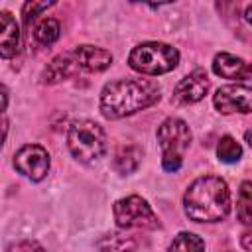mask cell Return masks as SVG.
<instances>
[{"label":"cell","instance_id":"cell-1","mask_svg":"<svg viewBox=\"0 0 252 252\" xmlns=\"http://www.w3.org/2000/svg\"><path fill=\"white\" fill-rule=\"evenodd\" d=\"M159 100V87L150 79H116L100 91V112L108 120H118L150 108Z\"/></svg>","mask_w":252,"mask_h":252},{"label":"cell","instance_id":"cell-2","mask_svg":"<svg viewBox=\"0 0 252 252\" xmlns=\"http://www.w3.org/2000/svg\"><path fill=\"white\" fill-rule=\"evenodd\" d=\"M183 211L195 222H220L230 213V189L219 175L197 177L183 195Z\"/></svg>","mask_w":252,"mask_h":252},{"label":"cell","instance_id":"cell-3","mask_svg":"<svg viewBox=\"0 0 252 252\" xmlns=\"http://www.w3.org/2000/svg\"><path fill=\"white\" fill-rule=\"evenodd\" d=\"M67 148L81 163H94L106 154V134L94 120H75L67 132Z\"/></svg>","mask_w":252,"mask_h":252},{"label":"cell","instance_id":"cell-4","mask_svg":"<svg viewBox=\"0 0 252 252\" xmlns=\"http://www.w3.org/2000/svg\"><path fill=\"white\" fill-rule=\"evenodd\" d=\"M156 138L161 148V167L169 173L179 171L183 163V154L187 152L193 138L187 122L181 118L169 116L158 126Z\"/></svg>","mask_w":252,"mask_h":252},{"label":"cell","instance_id":"cell-5","mask_svg":"<svg viewBox=\"0 0 252 252\" xmlns=\"http://www.w3.org/2000/svg\"><path fill=\"white\" fill-rule=\"evenodd\" d=\"M179 51L163 41H144L128 55V65L142 75H163L177 67Z\"/></svg>","mask_w":252,"mask_h":252},{"label":"cell","instance_id":"cell-6","mask_svg":"<svg viewBox=\"0 0 252 252\" xmlns=\"http://www.w3.org/2000/svg\"><path fill=\"white\" fill-rule=\"evenodd\" d=\"M112 215L118 228H161L159 217L154 213L150 203L140 195H128L114 203Z\"/></svg>","mask_w":252,"mask_h":252},{"label":"cell","instance_id":"cell-7","mask_svg":"<svg viewBox=\"0 0 252 252\" xmlns=\"http://www.w3.org/2000/svg\"><path fill=\"white\" fill-rule=\"evenodd\" d=\"M49 154L39 144H26L14 154V167L32 181H41L49 171Z\"/></svg>","mask_w":252,"mask_h":252},{"label":"cell","instance_id":"cell-8","mask_svg":"<svg viewBox=\"0 0 252 252\" xmlns=\"http://www.w3.org/2000/svg\"><path fill=\"white\" fill-rule=\"evenodd\" d=\"M250 96H252V91L248 85H240V83L224 85V87L217 89V93L213 94V104L222 114H232V112L248 114L250 112Z\"/></svg>","mask_w":252,"mask_h":252},{"label":"cell","instance_id":"cell-9","mask_svg":"<svg viewBox=\"0 0 252 252\" xmlns=\"http://www.w3.org/2000/svg\"><path fill=\"white\" fill-rule=\"evenodd\" d=\"M209 87H211V81L207 71L195 69L175 85L171 100L175 104H195L205 98V94L209 93Z\"/></svg>","mask_w":252,"mask_h":252},{"label":"cell","instance_id":"cell-10","mask_svg":"<svg viewBox=\"0 0 252 252\" xmlns=\"http://www.w3.org/2000/svg\"><path fill=\"white\" fill-rule=\"evenodd\" d=\"M71 53L79 65V71L100 73L112 65V53L102 47H96V45L83 43V45H77Z\"/></svg>","mask_w":252,"mask_h":252},{"label":"cell","instance_id":"cell-11","mask_svg":"<svg viewBox=\"0 0 252 252\" xmlns=\"http://www.w3.org/2000/svg\"><path fill=\"white\" fill-rule=\"evenodd\" d=\"M213 73L222 79H230V81H246L250 79L252 71H250V65L242 57L220 51L213 59Z\"/></svg>","mask_w":252,"mask_h":252},{"label":"cell","instance_id":"cell-12","mask_svg":"<svg viewBox=\"0 0 252 252\" xmlns=\"http://www.w3.org/2000/svg\"><path fill=\"white\" fill-rule=\"evenodd\" d=\"M20 51V26L12 12L0 10V57L12 59Z\"/></svg>","mask_w":252,"mask_h":252},{"label":"cell","instance_id":"cell-13","mask_svg":"<svg viewBox=\"0 0 252 252\" xmlns=\"http://www.w3.org/2000/svg\"><path fill=\"white\" fill-rule=\"evenodd\" d=\"M77 73H79V65H77L73 53L67 51V53H61V55L53 57V59L47 63V67H45L43 73H41V79H43V83L53 85V83L71 79V77L77 75Z\"/></svg>","mask_w":252,"mask_h":252},{"label":"cell","instance_id":"cell-14","mask_svg":"<svg viewBox=\"0 0 252 252\" xmlns=\"http://www.w3.org/2000/svg\"><path fill=\"white\" fill-rule=\"evenodd\" d=\"M142 161V148L136 144H122L114 154V169L122 175H128L138 169Z\"/></svg>","mask_w":252,"mask_h":252},{"label":"cell","instance_id":"cell-15","mask_svg":"<svg viewBox=\"0 0 252 252\" xmlns=\"http://www.w3.org/2000/svg\"><path fill=\"white\" fill-rule=\"evenodd\" d=\"M98 250L100 252H134L136 250V240L128 234L110 232V234H104L98 240Z\"/></svg>","mask_w":252,"mask_h":252},{"label":"cell","instance_id":"cell-16","mask_svg":"<svg viewBox=\"0 0 252 252\" xmlns=\"http://www.w3.org/2000/svg\"><path fill=\"white\" fill-rule=\"evenodd\" d=\"M59 35H61V26L55 18H43L33 28V37L39 45H51L59 39Z\"/></svg>","mask_w":252,"mask_h":252},{"label":"cell","instance_id":"cell-17","mask_svg":"<svg viewBox=\"0 0 252 252\" xmlns=\"http://www.w3.org/2000/svg\"><path fill=\"white\" fill-rule=\"evenodd\" d=\"M167 252H205V240L193 232L183 230L173 236Z\"/></svg>","mask_w":252,"mask_h":252},{"label":"cell","instance_id":"cell-18","mask_svg":"<svg viewBox=\"0 0 252 252\" xmlns=\"http://www.w3.org/2000/svg\"><path fill=\"white\" fill-rule=\"evenodd\" d=\"M217 156L224 163H236L242 158V146L232 136H222L217 144Z\"/></svg>","mask_w":252,"mask_h":252},{"label":"cell","instance_id":"cell-19","mask_svg":"<svg viewBox=\"0 0 252 252\" xmlns=\"http://www.w3.org/2000/svg\"><path fill=\"white\" fill-rule=\"evenodd\" d=\"M250 181H242L240 185V191H238V199H236V215H238V220L242 224H250L252 220V189H250Z\"/></svg>","mask_w":252,"mask_h":252},{"label":"cell","instance_id":"cell-20","mask_svg":"<svg viewBox=\"0 0 252 252\" xmlns=\"http://www.w3.org/2000/svg\"><path fill=\"white\" fill-rule=\"evenodd\" d=\"M49 6H53V2H26V4H24V10H22L26 26L30 24V20H33V18H35L39 12L47 10Z\"/></svg>","mask_w":252,"mask_h":252},{"label":"cell","instance_id":"cell-21","mask_svg":"<svg viewBox=\"0 0 252 252\" xmlns=\"http://www.w3.org/2000/svg\"><path fill=\"white\" fill-rule=\"evenodd\" d=\"M6 252H45V248L37 240H18L12 242Z\"/></svg>","mask_w":252,"mask_h":252},{"label":"cell","instance_id":"cell-22","mask_svg":"<svg viewBox=\"0 0 252 252\" xmlns=\"http://www.w3.org/2000/svg\"><path fill=\"white\" fill-rule=\"evenodd\" d=\"M6 134H8V120H6L4 116H0V150H2V146H4Z\"/></svg>","mask_w":252,"mask_h":252},{"label":"cell","instance_id":"cell-23","mask_svg":"<svg viewBox=\"0 0 252 252\" xmlns=\"http://www.w3.org/2000/svg\"><path fill=\"white\" fill-rule=\"evenodd\" d=\"M6 106H8V91L4 85H0V114L6 110Z\"/></svg>","mask_w":252,"mask_h":252},{"label":"cell","instance_id":"cell-24","mask_svg":"<svg viewBox=\"0 0 252 252\" xmlns=\"http://www.w3.org/2000/svg\"><path fill=\"white\" fill-rule=\"evenodd\" d=\"M250 238H252V230H250V228H246V230L242 232V238H240V242H242V248H244V250H250V248H252Z\"/></svg>","mask_w":252,"mask_h":252}]
</instances>
